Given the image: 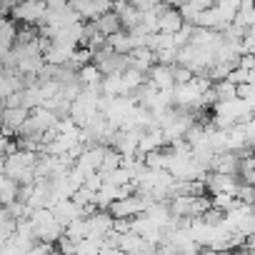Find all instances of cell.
Masks as SVG:
<instances>
[{"label": "cell", "instance_id": "cell-24", "mask_svg": "<svg viewBox=\"0 0 255 255\" xmlns=\"http://www.w3.org/2000/svg\"><path fill=\"white\" fill-rule=\"evenodd\" d=\"M70 200H73V203H75L78 208H85V205H95V203H93V200H95V193H93V190H88V188L83 185L80 190H75V195H73Z\"/></svg>", "mask_w": 255, "mask_h": 255}, {"label": "cell", "instance_id": "cell-13", "mask_svg": "<svg viewBox=\"0 0 255 255\" xmlns=\"http://www.w3.org/2000/svg\"><path fill=\"white\" fill-rule=\"evenodd\" d=\"M238 28H243V30H250L253 25H255V3L253 0H245V3H240V10H238V15H235V20H233Z\"/></svg>", "mask_w": 255, "mask_h": 255}, {"label": "cell", "instance_id": "cell-17", "mask_svg": "<svg viewBox=\"0 0 255 255\" xmlns=\"http://www.w3.org/2000/svg\"><path fill=\"white\" fill-rule=\"evenodd\" d=\"M108 48H110L113 53H118V55H130V53H133V43H130V38H128L125 30L110 35V38H108Z\"/></svg>", "mask_w": 255, "mask_h": 255}, {"label": "cell", "instance_id": "cell-14", "mask_svg": "<svg viewBox=\"0 0 255 255\" xmlns=\"http://www.w3.org/2000/svg\"><path fill=\"white\" fill-rule=\"evenodd\" d=\"M238 10H240L238 0H220V3H215V13H218V18H220V23H223L225 28L235 20Z\"/></svg>", "mask_w": 255, "mask_h": 255}, {"label": "cell", "instance_id": "cell-26", "mask_svg": "<svg viewBox=\"0 0 255 255\" xmlns=\"http://www.w3.org/2000/svg\"><path fill=\"white\" fill-rule=\"evenodd\" d=\"M55 250H58L60 255H75V250H78V245H75L73 240H68V238L63 235V238L58 240V248H55Z\"/></svg>", "mask_w": 255, "mask_h": 255}, {"label": "cell", "instance_id": "cell-25", "mask_svg": "<svg viewBox=\"0 0 255 255\" xmlns=\"http://www.w3.org/2000/svg\"><path fill=\"white\" fill-rule=\"evenodd\" d=\"M193 78H195L193 70L180 68V65H173V83L175 85H188V83H193Z\"/></svg>", "mask_w": 255, "mask_h": 255}, {"label": "cell", "instance_id": "cell-29", "mask_svg": "<svg viewBox=\"0 0 255 255\" xmlns=\"http://www.w3.org/2000/svg\"><path fill=\"white\" fill-rule=\"evenodd\" d=\"M5 220H13V218L8 215V208L5 205H0V223H5Z\"/></svg>", "mask_w": 255, "mask_h": 255}, {"label": "cell", "instance_id": "cell-18", "mask_svg": "<svg viewBox=\"0 0 255 255\" xmlns=\"http://www.w3.org/2000/svg\"><path fill=\"white\" fill-rule=\"evenodd\" d=\"M78 80H80V85H83V88H95V85H100V83H103V73L90 63V65H85V68H80V70H78Z\"/></svg>", "mask_w": 255, "mask_h": 255}, {"label": "cell", "instance_id": "cell-11", "mask_svg": "<svg viewBox=\"0 0 255 255\" xmlns=\"http://www.w3.org/2000/svg\"><path fill=\"white\" fill-rule=\"evenodd\" d=\"M143 83H145V75H143L140 70H135V68H128V70L120 75V95H123V98L133 95V93H135Z\"/></svg>", "mask_w": 255, "mask_h": 255}, {"label": "cell", "instance_id": "cell-6", "mask_svg": "<svg viewBox=\"0 0 255 255\" xmlns=\"http://www.w3.org/2000/svg\"><path fill=\"white\" fill-rule=\"evenodd\" d=\"M50 213H53V218H55L63 228H68L73 220H80V218H83V208H78L73 200H58V203L50 208Z\"/></svg>", "mask_w": 255, "mask_h": 255}, {"label": "cell", "instance_id": "cell-27", "mask_svg": "<svg viewBox=\"0 0 255 255\" xmlns=\"http://www.w3.org/2000/svg\"><path fill=\"white\" fill-rule=\"evenodd\" d=\"M248 75H250V73H245V70L235 68V70L228 75V83H233V85H245V83H248Z\"/></svg>", "mask_w": 255, "mask_h": 255}, {"label": "cell", "instance_id": "cell-23", "mask_svg": "<svg viewBox=\"0 0 255 255\" xmlns=\"http://www.w3.org/2000/svg\"><path fill=\"white\" fill-rule=\"evenodd\" d=\"M235 198L240 200V203H245V205H255V188L253 185H248V183H238V190H235Z\"/></svg>", "mask_w": 255, "mask_h": 255}, {"label": "cell", "instance_id": "cell-4", "mask_svg": "<svg viewBox=\"0 0 255 255\" xmlns=\"http://www.w3.org/2000/svg\"><path fill=\"white\" fill-rule=\"evenodd\" d=\"M185 25L180 10L170 3V5H163L160 8V15H158V33H165V35H175L180 28Z\"/></svg>", "mask_w": 255, "mask_h": 255}, {"label": "cell", "instance_id": "cell-20", "mask_svg": "<svg viewBox=\"0 0 255 255\" xmlns=\"http://www.w3.org/2000/svg\"><path fill=\"white\" fill-rule=\"evenodd\" d=\"M68 240H73V243H80V240H85L88 235H90V230H88V220L85 218H80V220H73L68 228H65V233H63Z\"/></svg>", "mask_w": 255, "mask_h": 255}, {"label": "cell", "instance_id": "cell-1", "mask_svg": "<svg viewBox=\"0 0 255 255\" xmlns=\"http://www.w3.org/2000/svg\"><path fill=\"white\" fill-rule=\"evenodd\" d=\"M155 200L153 198H143V195H130V198H123V200H115L108 213L113 215V220H130V218H138L143 215Z\"/></svg>", "mask_w": 255, "mask_h": 255}, {"label": "cell", "instance_id": "cell-16", "mask_svg": "<svg viewBox=\"0 0 255 255\" xmlns=\"http://www.w3.org/2000/svg\"><path fill=\"white\" fill-rule=\"evenodd\" d=\"M15 38H18V25H15V20H10V18H0V45L13 50Z\"/></svg>", "mask_w": 255, "mask_h": 255}, {"label": "cell", "instance_id": "cell-8", "mask_svg": "<svg viewBox=\"0 0 255 255\" xmlns=\"http://www.w3.org/2000/svg\"><path fill=\"white\" fill-rule=\"evenodd\" d=\"M240 168V158L235 153H218L210 163V173H220V175H238Z\"/></svg>", "mask_w": 255, "mask_h": 255}, {"label": "cell", "instance_id": "cell-3", "mask_svg": "<svg viewBox=\"0 0 255 255\" xmlns=\"http://www.w3.org/2000/svg\"><path fill=\"white\" fill-rule=\"evenodd\" d=\"M203 183H205V188H208V193H210V195H233V198H235V190H238L240 178H238V175L208 173Z\"/></svg>", "mask_w": 255, "mask_h": 255}, {"label": "cell", "instance_id": "cell-31", "mask_svg": "<svg viewBox=\"0 0 255 255\" xmlns=\"http://www.w3.org/2000/svg\"><path fill=\"white\" fill-rule=\"evenodd\" d=\"M248 255H255V250H248Z\"/></svg>", "mask_w": 255, "mask_h": 255}, {"label": "cell", "instance_id": "cell-30", "mask_svg": "<svg viewBox=\"0 0 255 255\" xmlns=\"http://www.w3.org/2000/svg\"><path fill=\"white\" fill-rule=\"evenodd\" d=\"M3 138H5V133H3V130H0V143H3Z\"/></svg>", "mask_w": 255, "mask_h": 255}, {"label": "cell", "instance_id": "cell-10", "mask_svg": "<svg viewBox=\"0 0 255 255\" xmlns=\"http://www.w3.org/2000/svg\"><path fill=\"white\" fill-rule=\"evenodd\" d=\"M113 13L120 18V25H123L125 33L140 23V13L133 8V3H115V5H113Z\"/></svg>", "mask_w": 255, "mask_h": 255}, {"label": "cell", "instance_id": "cell-15", "mask_svg": "<svg viewBox=\"0 0 255 255\" xmlns=\"http://www.w3.org/2000/svg\"><path fill=\"white\" fill-rule=\"evenodd\" d=\"M18 190H20V185L18 183H13L8 175H0V205H13L15 200H18Z\"/></svg>", "mask_w": 255, "mask_h": 255}, {"label": "cell", "instance_id": "cell-21", "mask_svg": "<svg viewBox=\"0 0 255 255\" xmlns=\"http://www.w3.org/2000/svg\"><path fill=\"white\" fill-rule=\"evenodd\" d=\"M213 93H215L218 103H228V100H235L238 98V85H233L228 80H220V83H213Z\"/></svg>", "mask_w": 255, "mask_h": 255}, {"label": "cell", "instance_id": "cell-19", "mask_svg": "<svg viewBox=\"0 0 255 255\" xmlns=\"http://www.w3.org/2000/svg\"><path fill=\"white\" fill-rule=\"evenodd\" d=\"M118 250H123L125 255H140V250H143V238L135 235V233L120 235V245H118Z\"/></svg>", "mask_w": 255, "mask_h": 255}, {"label": "cell", "instance_id": "cell-28", "mask_svg": "<svg viewBox=\"0 0 255 255\" xmlns=\"http://www.w3.org/2000/svg\"><path fill=\"white\" fill-rule=\"evenodd\" d=\"M158 255H180V253H178L175 245L168 243V245H158Z\"/></svg>", "mask_w": 255, "mask_h": 255}, {"label": "cell", "instance_id": "cell-2", "mask_svg": "<svg viewBox=\"0 0 255 255\" xmlns=\"http://www.w3.org/2000/svg\"><path fill=\"white\" fill-rule=\"evenodd\" d=\"M45 13H48V3H20V5L13 8L10 20H20L23 25H38L40 28Z\"/></svg>", "mask_w": 255, "mask_h": 255}, {"label": "cell", "instance_id": "cell-9", "mask_svg": "<svg viewBox=\"0 0 255 255\" xmlns=\"http://www.w3.org/2000/svg\"><path fill=\"white\" fill-rule=\"evenodd\" d=\"M145 80L153 83L158 90H173L175 88V83H173V68H168V65H153L150 73L145 75Z\"/></svg>", "mask_w": 255, "mask_h": 255}, {"label": "cell", "instance_id": "cell-5", "mask_svg": "<svg viewBox=\"0 0 255 255\" xmlns=\"http://www.w3.org/2000/svg\"><path fill=\"white\" fill-rule=\"evenodd\" d=\"M70 8L83 18V23L85 20H90V23H95L100 15H105V13H110L113 10V3H85V0H75V3H70Z\"/></svg>", "mask_w": 255, "mask_h": 255}, {"label": "cell", "instance_id": "cell-12", "mask_svg": "<svg viewBox=\"0 0 255 255\" xmlns=\"http://www.w3.org/2000/svg\"><path fill=\"white\" fill-rule=\"evenodd\" d=\"M95 28H98V33L100 35H105V38H110V35H115V33H120L123 30V25H120V18L110 10V13H105V15H100L98 20H95Z\"/></svg>", "mask_w": 255, "mask_h": 255}, {"label": "cell", "instance_id": "cell-22", "mask_svg": "<svg viewBox=\"0 0 255 255\" xmlns=\"http://www.w3.org/2000/svg\"><path fill=\"white\" fill-rule=\"evenodd\" d=\"M105 183H110V185H115V188H123V185H128V183H133V178H130V173H128L125 168H118V170H113V173L105 175Z\"/></svg>", "mask_w": 255, "mask_h": 255}, {"label": "cell", "instance_id": "cell-7", "mask_svg": "<svg viewBox=\"0 0 255 255\" xmlns=\"http://www.w3.org/2000/svg\"><path fill=\"white\" fill-rule=\"evenodd\" d=\"M85 220H88V230L93 238H105L113 233V215L108 210H98L95 215H90Z\"/></svg>", "mask_w": 255, "mask_h": 255}]
</instances>
